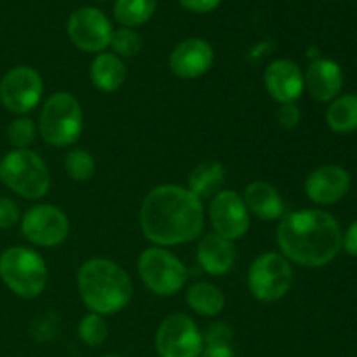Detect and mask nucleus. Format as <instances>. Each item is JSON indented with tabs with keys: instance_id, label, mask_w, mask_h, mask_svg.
Here are the masks:
<instances>
[{
	"instance_id": "a878e982",
	"label": "nucleus",
	"mask_w": 357,
	"mask_h": 357,
	"mask_svg": "<svg viewBox=\"0 0 357 357\" xmlns=\"http://www.w3.org/2000/svg\"><path fill=\"white\" fill-rule=\"evenodd\" d=\"M65 171L73 181H89L96 173V162L89 152L73 149L65 155Z\"/></svg>"
},
{
	"instance_id": "5701e85b",
	"label": "nucleus",
	"mask_w": 357,
	"mask_h": 357,
	"mask_svg": "<svg viewBox=\"0 0 357 357\" xmlns=\"http://www.w3.org/2000/svg\"><path fill=\"white\" fill-rule=\"evenodd\" d=\"M326 124L331 131L347 135L357 129V94L335 98L326 110Z\"/></svg>"
},
{
	"instance_id": "f3484780",
	"label": "nucleus",
	"mask_w": 357,
	"mask_h": 357,
	"mask_svg": "<svg viewBox=\"0 0 357 357\" xmlns=\"http://www.w3.org/2000/svg\"><path fill=\"white\" fill-rule=\"evenodd\" d=\"M303 84L310 96L321 103H331L340 96L344 87V72L337 61L328 58H317L310 61L303 73Z\"/></svg>"
},
{
	"instance_id": "72a5a7b5",
	"label": "nucleus",
	"mask_w": 357,
	"mask_h": 357,
	"mask_svg": "<svg viewBox=\"0 0 357 357\" xmlns=\"http://www.w3.org/2000/svg\"><path fill=\"white\" fill-rule=\"evenodd\" d=\"M342 250H345V253L351 257H357V220L342 236Z\"/></svg>"
},
{
	"instance_id": "f704fd0d",
	"label": "nucleus",
	"mask_w": 357,
	"mask_h": 357,
	"mask_svg": "<svg viewBox=\"0 0 357 357\" xmlns=\"http://www.w3.org/2000/svg\"><path fill=\"white\" fill-rule=\"evenodd\" d=\"M103 357H121V356H115V354H108V356H103Z\"/></svg>"
},
{
	"instance_id": "7ed1b4c3",
	"label": "nucleus",
	"mask_w": 357,
	"mask_h": 357,
	"mask_svg": "<svg viewBox=\"0 0 357 357\" xmlns=\"http://www.w3.org/2000/svg\"><path fill=\"white\" fill-rule=\"evenodd\" d=\"M77 289L89 312L112 316L129 305L132 281L128 272L108 258H91L77 272Z\"/></svg>"
},
{
	"instance_id": "f03ea898",
	"label": "nucleus",
	"mask_w": 357,
	"mask_h": 357,
	"mask_svg": "<svg viewBox=\"0 0 357 357\" xmlns=\"http://www.w3.org/2000/svg\"><path fill=\"white\" fill-rule=\"evenodd\" d=\"M342 229L323 209L286 213L278 225V246L282 257L302 267L319 268L331 264L342 250Z\"/></svg>"
},
{
	"instance_id": "9b49d317",
	"label": "nucleus",
	"mask_w": 357,
	"mask_h": 357,
	"mask_svg": "<svg viewBox=\"0 0 357 357\" xmlns=\"http://www.w3.org/2000/svg\"><path fill=\"white\" fill-rule=\"evenodd\" d=\"M44 94L40 73L31 66H14L0 79V103L10 114L26 115L38 107Z\"/></svg>"
},
{
	"instance_id": "6e6552de",
	"label": "nucleus",
	"mask_w": 357,
	"mask_h": 357,
	"mask_svg": "<svg viewBox=\"0 0 357 357\" xmlns=\"http://www.w3.org/2000/svg\"><path fill=\"white\" fill-rule=\"evenodd\" d=\"M293 284L291 261L281 253H261L248 271V288L258 302H278L288 295Z\"/></svg>"
},
{
	"instance_id": "39448f33",
	"label": "nucleus",
	"mask_w": 357,
	"mask_h": 357,
	"mask_svg": "<svg viewBox=\"0 0 357 357\" xmlns=\"http://www.w3.org/2000/svg\"><path fill=\"white\" fill-rule=\"evenodd\" d=\"M47 265L35 250L13 246L0 255V279L16 296L37 298L47 286Z\"/></svg>"
},
{
	"instance_id": "423d86ee",
	"label": "nucleus",
	"mask_w": 357,
	"mask_h": 357,
	"mask_svg": "<svg viewBox=\"0 0 357 357\" xmlns=\"http://www.w3.org/2000/svg\"><path fill=\"white\" fill-rule=\"evenodd\" d=\"M0 180L20 197L37 201L51 188V173L44 159L31 150H13L0 160Z\"/></svg>"
},
{
	"instance_id": "4468645a",
	"label": "nucleus",
	"mask_w": 357,
	"mask_h": 357,
	"mask_svg": "<svg viewBox=\"0 0 357 357\" xmlns=\"http://www.w3.org/2000/svg\"><path fill=\"white\" fill-rule=\"evenodd\" d=\"M215 63V51L204 38L190 37L181 40L169 54V68L178 79H199Z\"/></svg>"
},
{
	"instance_id": "393cba45",
	"label": "nucleus",
	"mask_w": 357,
	"mask_h": 357,
	"mask_svg": "<svg viewBox=\"0 0 357 357\" xmlns=\"http://www.w3.org/2000/svg\"><path fill=\"white\" fill-rule=\"evenodd\" d=\"M77 335L87 347H100L108 338L107 319L100 314H86L77 326Z\"/></svg>"
},
{
	"instance_id": "7c9ffc66",
	"label": "nucleus",
	"mask_w": 357,
	"mask_h": 357,
	"mask_svg": "<svg viewBox=\"0 0 357 357\" xmlns=\"http://www.w3.org/2000/svg\"><path fill=\"white\" fill-rule=\"evenodd\" d=\"M278 122L282 129H295L302 121V112L296 103H284L278 110Z\"/></svg>"
},
{
	"instance_id": "9d476101",
	"label": "nucleus",
	"mask_w": 357,
	"mask_h": 357,
	"mask_svg": "<svg viewBox=\"0 0 357 357\" xmlns=\"http://www.w3.org/2000/svg\"><path fill=\"white\" fill-rule=\"evenodd\" d=\"M20 227L24 239L38 248L59 246L70 234L68 216L52 204L31 206L21 216Z\"/></svg>"
},
{
	"instance_id": "f257e3e1",
	"label": "nucleus",
	"mask_w": 357,
	"mask_h": 357,
	"mask_svg": "<svg viewBox=\"0 0 357 357\" xmlns=\"http://www.w3.org/2000/svg\"><path fill=\"white\" fill-rule=\"evenodd\" d=\"M139 225L143 236L155 246L192 243L204 230V206L187 187L159 185L143 199Z\"/></svg>"
},
{
	"instance_id": "c85d7f7f",
	"label": "nucleus",
	"mask_w": 357,
	"mask_h": 357,
	"mask_svg": "<svg viewBox=\"0 0 357 357\" xmlns=\"http://www.w3.org/2000/svg\"><path fill=\"white\" fill-rule=\"evenodd\" d=\"M204 338V345L208 344H232L234 331L229 324L225 323H213L206 328L202 333Z\"/></svg>"
},
{
	"instance_id": "0eeeda50",
	"label": "nucleus",
	"mask_w": 357,
	"mask_h": 357,
	"mask_svg": "<svg viewBox=\"0 0 357 357\" xmlns=\"http://www.w3.org/2000/svg\"><path fill=\"white\" fill-rule=\"evenodd\" d=\"M138 274L143 284L157 296H173L187 284L188 271L171 251L152 246L138 258Z\"/></svg>"
},
{
	"instance_id": "4be33fe9",
	"label": "nucleus",
	"mask_w": 357,
	"mask_h": 357,
	"mask_svg": "<svg viewBox=\"0 0 357 357\" xmlns=\"http://www.w3.org/2000/svg\"><path fill=\"white\" fill-rule=\"evenodd\" d=\"M187 305L199 316L216 317L225 309V295L211 282H195L187 289Z\"/></svg>"
},
{
	"instance_id": "2eb2a0df",
	"label": "nucleus",
	"mask_w": 357,
	"mask_h": 357,
	"mask_svg": "<svg viewBox=\"0 0 357 357\" xmlns=\"http://www.w3.org/2000/svg\"><path fill=\"white\" fill-rule=\"evenodd\" d=\"M303 188L314 204H337L351 188V174L345 167L337 164H324L307 176Z\"/></svg>"
},
{
	"instance_id": "1a4fd4ad",
	"label": "nucleus",
	"mask_w": 357,
	"mask_h": 357,
	"mask_svg": "<svg viewBox=\"0 0 357 357\" xmlns=\"http://www.w3.org/2000/svg\"><path fill=\"white\" fill-rule=\"evenodd\" d=\"M155 349L160 357H201L204 338L190 316L169 314L157 328Z\"/></svg>"
},
{
	"instance_id": "b1692460",
	"label": "nucleus",
	"mask_w": 357,
	"mask_h": 357,
	"mask_svg": "<svg viewBox=\"0 0 357 357\" xmlns=\"http://www.w3.org/2000/svg\"><path fill=\"white\" fill-rule=\"evenodd\" d=\"M157 0H115L114 17L121 26L138 28L155 14Z\"/></svg>"
},
{
	"instance_id": "473e14b6",
	"label": "nucleus",
	"mask_w": 357,
	"mask_h": 357,
	"mask_svg": "<svg viewBox=\"0 0 357 357\" xmlns=\"http://www.w3.org/2000/svg\"><path fill=\"white\" fill-rule=\"evenodd\" d=\"M201 357H236L232 344H208L202 349Z\"/></svg>"
},
{
	"instance_id": "c756f323",
	"label": "nucleus",
	"mask_w": 357,
	"mask_h": 357,
	"mask_svg": "<svg viewBox=\"0 0 357 357\" xmlns=\"http://www.w3.org/2000/svg\"><path fill=\"white\" fill-rule=\"evenodd\" d=\"M21 220L20 206L9 197H0V230L10 229Z\"/></svg>"
},
{
	"instance_id": "cd10ccee",
	"label": "nucleus",
	"mask_w": 357,
	"mask_h": 357,
	"mask_svg": "<svg viewBox=\"0 0 357 357\" xmlns=\"http://www.w3.org/2000/svg\"><path fill=\"white\" fill-rule=\"evenodd\" d=\"M37 132V124L33 122V119L26 117V115H20L17 119H14L7 129V136H9V142L14 150L28 149L33 143Z\"/></svg>"
},
{
	"instance_id": "bb28decb",
	"label": "nucleus",
	"mask_w": 357,
	"mask_h": 357,
	"mask_svg": "<svg viewBox=\"0 0 357 357\" xmlns=\"http://www.w3.org/2000/svg\"><path fill=\"white\" fill-rule=\"evenodd\" d=\"M110 47L114 54L119 56V58H132V56L139 54L143 47L142 35L135 28L121 26L112 33Z\"/></svg>"
},
{
	"instance_id": "412c9836",
	"label": "nucleus",
	"mask_w": 357,
	"mask_h": 357,
	"mask_svg": "<svg viewBox=\"0 0 357 357\" xmlns=\"http://www.w3.org/2000/svg\"><path fill=\"white\" fill-rule=\"evenodd\" d=\"M227 171L218 160H204L197 164L188 174V190L201 201L213 199L225 183Z\"/></svg>"
},
{
	"instance_id": "a211bd4d",
	"label": "nucleus",
	"mask_w": 357,
	"mask_h": 357,
	"mask_svg": "<svg viewBox=\"0 0 357 357\" xmlns=\"http://www.w3.org/2000/svg\"><path fill=\"white\" fill-rule=\"evenodd\" d=\"M197 261L209 275H225L236 265V248L229 239L215 232L201 237L197 244Z\"/></svg>"
},
{
	"instance_id": "dca6fc26",
	"label": "nucleus",
	"mask_w": 357,
	"mask_h": 357,
	"mask_svg": "<svg viewBox=\"0 0 357 357\" xmlns=\"http://www.w3.org/2000/svg\"><path fill=\"white\" fill-rule=\"evenodd\" d=\"M265 89L279 105L296 103L305 91L303 72L293 59H274L265 68L264 73Z\"/></svg>"
},
{
	"instance_id": "6ab92c4d",
	"label": "nucleus",
	"mask_w": 357,
	"mask_h": 357,
	"mask_svg": "<svg viewBox=\"0 0 357 357\" xmlns=\"http://www.w3.org/2000/svg\"><path fill=\"white\" fill-rule=\"evenodd\" d=\"M243 201L248 211L253 213L257 218L264 220V222H275L286 215V206L281 194L274 185L267 183V181H251L244 188Z\"/></svg>"
},
{
	"instance_id": "aec40b11",
	"label": "nucleus",
	"mask_w": 357,
	"mask_h": 357,
	"mask_svg": "<svg viewBox=\"0 0 357 357\" xmlns=\"http://www.w3.org/2000/svg\"><path fill=\"white\" fill-rule=\"evenodd\" d=\"M91 84L101 93H115L126 80V65L114 52H100L89 65Z\"/></svg>"
},
{
	"instance_id": "2f4dec72",
	"label": "nucleus",
	"mask_w": 357,
	"mask_h": 357,
	"mask_svg": "<svg viewBox=\"0 0 357 357\" xmlns=\"http://www.w3.org/2000/svg\"><path fill=\"white\" fill-rule=\"evenodd\" d=\"M178 2L185 10L194 14H208L213 13L222 3V0H178Z\"/></svg>"
},
{
	"instance_id": "20e7f679",
	"label": "nucleus",
	"mask_w": 357,
	"mask_h": 357,
	"mask_svg": "<svg viewBox=\"0 0 357 357\" xmlns=\"http://www.w3.org/2000/svg\"><path fill=\"white\" fill-rule=\"evenodd\" d=\"M84 114L79 100L72 93L59 91L42 105L38 117V135L47 145L65 149L82 135Z\"/></svg>"
},
{
	"instance_id": "ddd939ff",
	"label": "nucleus",
	"mask_w": 357,
	"mask_h": 357,
	"mask_svg": "<svg viewBox=\"0 0 357 357\" xmlns=\"http://www.w3.org/2000/svg\"><path fill=\"white\" fill-rule=\"evenodd\" d=\"M208 216L213 232L232 243L243 239L251 225L250 211L244 204L243 195L234 190H220L215 197L209 199Z\"/></svg>"
},
{
	"instance_id": "f8f14e48",
	"label": "nucleus",
	"mask_w": 357,
	"mask_h": 357,
	"mask_svg": "<svg viewBox=\"0 0 357 357\" xmlns=\"http://www.w3.org/2000/svg\"><path fill=\"white\" fill-rule=\"evenodd\" d=\"M66 33L77 49L100 54L110 47L114 26L103 10L96 7H80L70 14L66 21Z\"/></svg>"
}]
</instances>
